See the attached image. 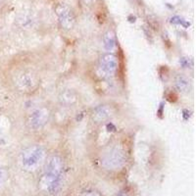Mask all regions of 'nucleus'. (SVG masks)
<instances>
[{
	"label": "nucleus",
	"mask_w": 196,
	"mask_h": 196,
	"mask_svg": "<svg viewBox=\"0 0 196 196\" xmlns=\"http://www.w3.org/2000/svg\"><path fill=\"white\" fill-rule=\"evenodd\" d=\"M47 157L45 149L40 145H32L22 151L20 156L21 167L25 172L33 174L42 169Z\"/></svg>",
	"instance_id": "3"
},
{
	"label": "nucleus",
	"mask_w": 196,
	"mask_h": 196,
	"mask_svg": "<svg viewBox=\"0 0 196 196\" xmlns=\"http://www.w3.org/2000/svg\"><path fill=\"white\" fill-rule=\"evenodd\" d=\"M114 196H135V190L130 187H125L119 190Z\"/></svg>",
	"instance_id": "15"
},
{
	"label": "nucleus",
	"mask_w": 196,
	"mask_h": 196,
	"mask_svg": "<svg viewBox=\"0 0 196 196\" xmlns=\"http://www.w3.org/2000/svg\"><path fill=\"white\" fill-rule=\"evenodd\" d=\"M175 86L182 93H187L191 87V82L186 76L179 74L175 78Z\"/></svg>",
	"instance_id": "10"
},
{
	"label": "nucleus",
	"mask_w": 196,
	"mask_h": 196,
	"mask_svg": "<svg viewBox=\"0 0 196 196\" xmlns=\"http://www.w3.org/2000/svg\"><path fill=\"white\" fill-rule=\"evenodd\" d=\"M76 196H103L102 192L92 185H86L76 193Z\"/></svg>",
	"instance_id": "12"
},
{
	"label": "nucleus",
	"mask_w": 196,
	"mask_h": 196,
	"mask_svg": "<svg viewBox=\"0 0 196 196\" xmlns=\"http://www.w3.org/2000/svg\"><path fill=\"white\" fill-rule=\"evenodd\" d=\"M55 11L61 27L66 30H70L73 29L75 26V22H76L73 10L65 3H59L56 6Z\"/></svg>",
	"instance_id": "6"
},
{
	"label": "nucleus",
	"mask_w": 196,
	"mask_h": 196,
	"mask_svg": "<svg viewBox=\"0 0 196 196\" xmlns=\"http://www.w3.org/2000/svg\"><path fill=\"white\" fill-rule=\"evenodd\" d=\"M9 174L4 167L0 166V187H2L8 180Z\"/></svg>",
	"instance_id": "14"
},
{
	"label": "nucleus",
	"mask_w": 196,
	"mask_h": 196,
	"mask_svg": "<svg viewBox=\"0 0 196 196\" xmlns=\"http://www.w3.org/2000/svg\"><path fill=\"white\" fill-rule=\"evenodd\" d=\"M119 67L118 57L113 53H105L99 59V69L105 76H113Z\"/></svg>",
	"instance_id": "7"
},
{
	"label": "nucleus",
	"mask_w": 196,
	"mask_h": 196,
	"mask_svg": "<svg viewBox=\"0 0 196 196\" xmlns=\"http://www.w3.org/2000/svg\"><path fill=\"white\" fill-rule=\"evenodd\" d=\"M20 23V26L22 28H30L32 26V23H33V20L32 18L29 16V15L27 14H22L21 16L19 17V19H18Z\"/></svg>",
	"instance_id": "13"
},
{
	"label": "nucleus",
	"mask_w": 196,
	"mask_h": 196,
	"mask_svg": "<svg viewBox=\"0 0 196 196\" xmlns=\"http://www.w3.org/2000/svg\"><path fill=\"white\" fill-rule=\"evenodd\" d=\"M114 114V110L110 105H99L94 108L92 112V119L95 123H103L112 117Z\"/></svg>",
	"instance_id": "8"
},
{
	"label": "nucleus",
	"mask_w": 196,
	"mask_h": 196,
	"mask_svg": "<svg viewBox=\"0 0 196 196\" xmlns=\"http://www.w3.org/2000/svg\"><path fill=\"white\" fill-rule=\"evenodd\" d=\"M128 162V156L126 149L121 145L115 144L105 150L99 157V168L110 176L121 174L126 169Z\"/></svg>",
	"instance_id": "2"
},
{
	"label": "nucleus",
	"mask_w": 196,
	"mask_h": 196,
	"mask_svg": "<svg viewBox=\"0 0 196 196\" xmlns=\"http://www.w3.org/2000/svg\"><path fill=\"white\" fill-rule=\"evenodd\" d=\"M59 100L64 105H73L78 100V95L73 89H64L59 94Z\"/></svg>",
	"instance_id": "11"
},
{
	"label": "nucleus",
	"mask_w": 196,
	"mask_h": 196,
	"mask_svg": "<svg viewBox=\"0 0 196 196\" xmlns=\"http://www.w3.org/2000/svg\"><path fill=\"white\" fill-rule=\"evenodd\" d=\"M50 119V111L46 107H37L28 116V126L32 130H39L45 127Z\"/></svg>",
	"instance_id": "5"
},
{
	"label": "nucleus",
	"mask_w": 196,
	"mask_h": 196,
	"mask_svg": "<svg viewBox=\"0 0 196 196\" xmlns=\"http://www.w3.org/2000/svg\"><path fill=\"white\" fill-rule=\"evenodd\" d=\"M0 3H1V0H0Z\"/></svg>",
	"instance_id": "16"
},
{
	"label": "nucleus",
	"mask_w": 196,
	"mask_h": 196,
	"mask_svg": "<svg viewBox=\"0 0 196 196\" xmlns=\"http://www.w3.org/2000/svg\"><path fill=\"white\" fill-rule=\"evenodd\" d=\"M103 46L108 53H112L117 48V38L113 30H107L103 35Z\"/></svg>",
	"instance_id": "9"
},
{
	"label": "nucleus",
	"mask_w": 196,
	"mask_h": 196,
	"mask_svg": "<svg viewBox=\"0 0 196 196\" xmlns=\"http://www.w3.org/2000/svg\"><path fill=\"white\" fill-rule=\"evenodd\" d=\"M14 81L16 87L22 92H32L37 88L39 84L37 75L27 70L18 73Z\"/></svg>",
	"instance_id": "4"
},
{
	"label": "nucleus",
	"mask_w": 196,
	"mask_h": 196,
	"mask_svg": "<svg viewBox=\"0 0 196 196\" xmlns=\"http://www.w3.org/2000/svg\"><path fill=\"white\" fill-rule=\"evenodd\" d=\"M65 184V162L63 158L57 154L46 157L37 182L38 189L47 196H57L63 191Z\"/></svg>",
	"instance_id": "1"
}]
</instances>
